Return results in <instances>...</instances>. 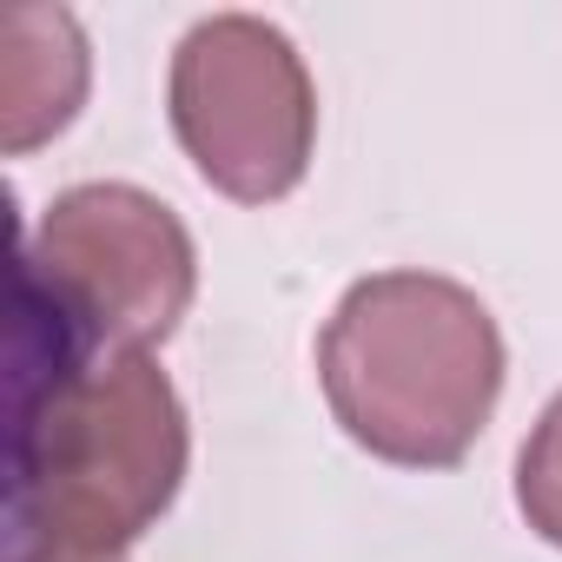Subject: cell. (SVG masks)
I'll use <instances>...</instances> for the list:
<instances>
[{
    "label": "cell",
    "mask_w": 562,
    "mask_h": 562,
    "mask_svg": "<svg viewBox=\"0 0 562 562\" xmlns=\"http://www.w3.org/2000/svg\"><path fill=\"white\" fill-rule=\"evenodd\" d=\"M192 430L146 351H93L54 305L21 292L14 325V476L0 542L120 555L172 509Z\"/></svg>",
    "instance_id": "obj_1"
},
{
    "label": "cell",
    "mask_w": 562,
    "mask_h": 562,
    "mask_svg": "<svg viewBox=\"0 0 562 562\" xmlns=\"http://www.w3.org/2000/svg\"><path fill=\"white\" fill-rule=\"evenodd\" d=\"M318 384L358 450L397 470H450L503 397L490 305L437 271H371L318 338Z\"/></svg>",
    "instance_id": "obj_2"
},
{
    "label": "cell",
    "mask_w": 562,
    "mask_h": 562,
    "mask_svg": "<svg viewBox=\"0 0 562 562\" xmlns=\"http://www.w3.org/2000/svg\"><path fill=\"white\" fill-rule=\"evenodd\" d=\"M21 292L54 305L93 351H146L179 331L199 292L192 232L126 179L67 186L21 251Z\"/></svg>",
    "instance_id": "obj_3"
},
{
    "label": "cell",
    "mask_w": 562,
    "mask_h": 562,
    "mask_svg": "<svg viewBox=\"0 0 562 562\" xmlns=\"http://www.w3.org/2000/svg\"><path fill=\"white\" fill-rule=\"evenodd\" d=\"M172 133L199 179L238 205L285 199L318 146L305 54L258 14H212L172 54Z\"/></svg>",
    "instance_id": "obj_4"
},
{
    "label": "cell",
    "mask_w": 562,
    "mask_h": 562,
    "mask_svg": "<svg viewBox=\"0 0 562 562\" xmlns=\"http://www.w3.org/2000/svg\"><path fill=\"white\" fill-rule=\"evenodd\" d=\"M87 100V34L67 8L0 14V146L34 153Z\"/></svg>",
    "instance_id": "obj_5"
},
{
    "label": "cell",
    "mask_w": 562,
    "mask_h": 562,
    "mask_svg": "<svg viewBox=\"0 0 562 562\" xmlns=\"http://www.w3.org/2000/svg\"><path fill=\"white\" fill-rule=\"evenodd\" d=\"M516 509L529 516V529L542 542L562 549V391L549 397V411L536 417V430L516 457Z\"/></svg>",
    "instance_id": "obj_6"
}]
</instances>
